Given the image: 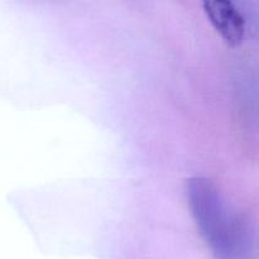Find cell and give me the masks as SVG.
Wrapping results in <instances>:
<instances>
[{
  "mask_svg": "<svg viewBox=\"0 0 259 259\" xmlns=\"http://www.w3.org/2000/svg\"><path fill=\"white\" fill-rule=\"evenodd\" d=\"M186 196L201 235L220 259H243L247 252L245 229L210 180L186 182Z\"/></svg>",
  "mask_w": 259,
  "mask_h": 259,
  "instance_id": "6da1fadb",
  "label": "cell"
},
{
  "mask_svg": "<svg viewBox=\"0 0 259 259\" xmlns=\"http://www.w3.org/2000/svg\"><path fill=\"white\" fill-rule=\"evenodd\" d=\"M204 12L227 45L232 47L242 45L245 35V19L234 3L227 0L205 2Z\"/></svg>",
  "mask_w": 259,
  "mask_h": 259,
  "instance_id": "7a4b0ae2",
  "label": "cell"
}]
</instances>
